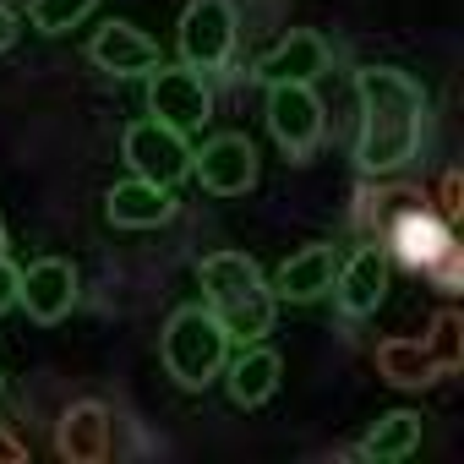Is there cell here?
<instances>
[{"mask_svg":"<svg viewBox=\"0 0 464 464\" xmlns=\"http://www.w3.org/2000/svg\"><path fill=\"white\" fill-rule=\"evenodd\" d=\"M334 274H339L334 246H306V252H295V257L279 263V274H274L268 290H274V301H295V306H306V301H317V295L334 290Z\"/></svg>","mask_w":464,"mask_h":464,"instance_id":"14","label":"cell"},{"mask_svg":"<svg viewBox=\"0 0 464 464\" xmlns=\"http://www.w3.org/2000/svg\"><path fill=\"white\" fill-rule=\"evenodd\" d=\"M17 44V12L12 6H0V55H6Z\"/></svg>","mask_w":464,"mask_h":464,"instance_id":"21","label":"cell"},{"mask_svg":"<svg viewBox=\"0 0 464 464\" xmlns=\"http://www.w3.org/2000/svg\"><path fill=\"white\" fill-rule=\"evenodd\" d=\"M191 175L213 197H246L257 186V148H252V137H241V131L208 137L202 153H191Z\"/></svg>","mask_w":464,"mask_h":464,"instance_id":"7","label":"cell"},{"mask_svg":"<svg viewBox=\"0 0 464 464\" xmlns=\"http://www.w3.org/2000/svg\"><path fill=\"white\" fill-rule=\"evenodd\" d=\"M148 115L159 121V126H169V131H202L208 121H213V93H208V82H202V72H191V66H153L148 72Z\"/></svg>","mask_w":464,"mask_h":464,"instance_id":"4","label":"cell"},{"mask_svg":"<svg viewBox=\"0 0 464 464\" xmlns=\"http://www.w3.org/2000/svg\"><path fill=\"white\" fill-rule=\"evenodd\" d=\"M99 0H28V23L39 34H72L82 17H93Z\"/></svg>","mask_w":464,"mask_h":464,"instance_id":"19","label":"cell"},{"mask_svg":"<svg viewBox=\"0 0 464 464\" xmlns=\"http://www.w3.org/2000/svg\"><path fill=\"white\" fill-rule=\"evenodd\" d=\"M104 437H110V415L104 404H77L61 420V453L66 459H104Z\"/></svg>","mask_w":464,"mask_h":464,"instance_id":"17","label":"cell"},{"mask_svg":"<svg viewBox=\"0 0 464 464\" xmlns=\"http://www.w3.org/2000/svg\"><path fill=\"white\" fill-rule=\"evenodd\" d=\"M159 355H164V372L180 388H208L224 372V361H229V334L218 328V317L208 306H180L164 323Z\"/></svg>","mask_w":464,"mask_h":464,"instance_id":"3","label":"cell"},{"mask_svg":"<svg viewBox=\"0 0 464 464\" xmlns=\"http://www.w3.org/2000/svg\"><path fill=\"white\" fill-rule=\"evenodd\" d=\"M377 361H382L388 382H399V388H426V382H437V361H431L420 344H382Z\"/></svg>","mask_w":464,"mask_h":464,"instance_id":"18","label":"cell"},{"mask_svg":"<svg viewBox=\"0 0 464 464\" xmlns=\"http://www.w3.org/2000/svg\"><path fill=\"white\" fill-rule=\"evenodd\" d=\"M355 104H361V137L355 164L366 175H388L415 159L426 131V93L399 66H366L355 72Z\"/></svg>","mask_w":464,"mask_h":464,"instance_id":"1","label":"cell"},{"mask_svg":"<svg viewBox=\"0 0 464 464\" xmlns=\"http://www.w3.org/2000/svg\"><path fill=\"white\" fill-rule=\"evenodd\" d=\"M268 131L295 164H306L317 153V142H323V104H317L312 82H268Z\"/></svg>","mask_w":464,"mask_h":464,"instance_id":"6","label":"cell"},{"mask_svg":"<svg viewBox=\"0 0 464 464\" xmlns=\"http://www.w3.org/2000/svg\"><path fill=\"white\" fill-rule=\"evenodd\" d=\"M17 306L34 323H44V328L61 323V317H72V306H77V268L66 257H39L17 279Z\"/></svg>","mask_w":464,"mask_h":464,"instance_id":"9","label":"cell"},{"mask_svg":"<svg viewBox=\"0 0 464 464\" xmlns=\"http://www.w3.org/2000/svg\"><path fill=\"white\" fill-rule=\"evenodd\" d=\"M279 355L274 350H263V344H246L236 361H224V388H229V399H236L241 410H252V404H268L274 393H279Z\"/></svg>","mask_w":464,"mask_h":464,"instance_id":"15","label":"cell"},{"mask_svg":"<svg viewBox=\"0 0 464 464\" xmlns=\"http://www.w3.org/2000/svg\"><path fill=\"white\" fill-rule=\"evenodd\" d=\"M17 279H23V268H12V263H6V252H0V317L17 306Z\"/></svg>","mask_w":464,"mask_h":464,"instance_id":"20","label":"cell"},{"mask_svg":"<svg viewBox=\"0 0 464 464\" xmlns=\"http://www.w3.org/2000/svg\"><path fill=\"white\" fill-rule=\"evenodd\" d=\"M104 213L121 229H153V224L175 218V197H169V186H153V180L131 175V180H121V186L104 191Z\"/></svg>","mask_w":464,"mask_h":464,"instance_id":"13","label":"cell"},{"mask_svg":"<svg viewBox=\"0 0 464 464\" xmlns=\"http://www.w3.org/2000/svg\"><path fill=\"white\" fill-rule=\"evenodd\" d=\"M0 246H6V224H0Z\"/></svg>","mask_w":464,"mask_h":464,"instance_id":"23","label":"cell"},{"mask_svg":"<svg viewBox=\"0 0 464 464\" xmlns=\"http://www.w3.org/2000/svg\"><path fill=\"white\" fill-rule=\"evenodd\" d=\"M415 448H420V415H415V410H393V415H382V420L355 442V453H361V459H377V464L410 459Z\"/></svg>","mask_w":464,"mask_h":464,"instance_id":"16","label":"cell"},{"mask_svg":"<svg viewBox=\"0 0 464 464\" xmlns=\"http://www.w3.org/2000/svg\"><path fill=\"white\" fill-rule=\"evenodd\" d=\"M334 295L344 306V317H372L388 295V257L377 246H361L350 263H339L334 274Z\"/></svg>","mask_w":464,"mask_h":464,"instance_id":"11","label":"cell"},{"mask_svg":"<svg viewBox=\"0 0 464 464\" xmlns=\"http://www.w3.org/2000/svg\"><path fill=\"white\" fill-rule=\"evenodd\" d=\"M88 61L99 72H110V77H142V72L159 66V44L131 23H104L93 34V44H88Z\"/></svg>","mask_w":464,"mask_h":464,"instance_id":"10","label":"cell"},{"mask_svg":"<svg viewBox=\"0 0 464 464\" xmlns=\"http://www.w3.org/2000/svg\"><path fill=\"white\" fill-rule=\"evenodd\" d=\"M175 50H180V66L218 72L236 55V6L229 0H191L175 28Z\"/></svg>","mask_w":464,"mask_h":464,"instance_id":"5","label":"cell"},{"mask_svg":"<svg viewBox=\"0 0 464 464\" xmlns=\"http://www.w3.org/2000/svg\"><path fill=\"white\" fill-rule=\"evenodd\" d=\"M0 453H6V459H17V442H12V437H0Z\"/></svg>","mask_w":464,"mask_h":464,"instance_id":"22","label":"cell"},{"mask_svg":"<svg viewBox=\"0 0 464 464\" xmlns=\"http://www.w3.org/2000/svg\"><path fill=\"white\" fill-rule=\"evenodd\" d=\"M121 153H126L131 175H142V180H153V186H175V180L191 175V148H186V137L169 131V126H159L153 115L137 121V126H126Z\"/></svg>","mask_w":464,"mask_h":464,"instance_id":"8","label":"cell"},{"mask_svg":"<svg viewBox=\"0 0 464 464\" xmlns=\"http://www.w3.org/2000/svg\"><path fill=\"white\" fill-rule=\"evenodd\" d=\"M197 285H202V306L218 317V328L229 334V344H257L263 334H274V290L263 279V268L246 252H213L197 263Z\"/></svg>","mask_w":464,"mask_h":464,"instance_id":"2","label":"cell"},{"mask_svg":"<svg viewBox=\"0 0 464 464\" xmlns=\"http://www.w3.org/2000/svg\"><path fill=\"white\" fill-rule=\"evenodd\" d=\"M323 72H328V44H323V34H312V28L285 34V39L257 61V77H263V82H312V77H323Z\"/></svg>","mask_w":464,"mask_h":464,"instance_id":"12","label":"cell"}]
</instances>
